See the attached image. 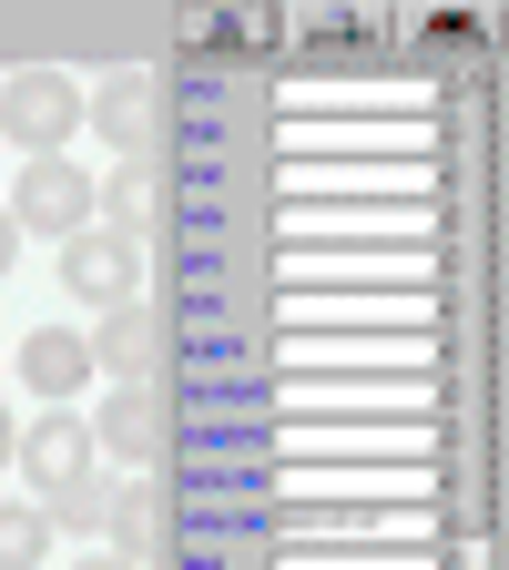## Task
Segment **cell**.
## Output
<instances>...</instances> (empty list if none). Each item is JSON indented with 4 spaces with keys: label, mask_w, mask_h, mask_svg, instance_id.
Returning <instances> with one entry per match:
<instances>
[{
    "label": "cell",
    "mask_w": 509,
    "mask_h": 570,
    "mask_svg": "<svg viewBox=\"0 0 509 570\" xmlns=\"http://www.w3.org/2000/svg\"><path fill=\"white\" fill-rule=\"evenodd\" d=\"M11 459H21V428H11V417H0V469H11Z\"/></svg>",
    "instance_id": "14"
},
{
    "label": "cell",
    "mask_w": 509,
    "mask_h": 570,
    "mask_svg": "<svg viewBox=\"0 0 509 570\" xmlns=\"http://www.w3.org/2000/svg\"><path fill=\"white\" fill-rule=\"evenodd\" d=\"M11 225H21V235H51V245H71V235L92 225V174H71L61 154L21 164V174H11Z\"/></svg>",
    "instance_id": "2"
},
{
    "label": "cell",
    "mask_w": 509,
    "mask_h": 570,
    "mask_svg": "<svg viewBox=\"0 0 509 570\" xmlns=\"http://www.w3.org/2000/svg\"><path fill=\"white\" fill-rule=\"evenodd\" d=\"M82 122H92L102 142H123V154H143V142H154V122H164L154 71H112V82H102V102H82Z\"/></svg>",
    "instance_id": "5"
},
{
    "label": "cell",
    "mask_w": 509,
    "mask_h": 570,
    "mask_svg": "<svg viewBox=\"0 0 509 570\" xmlns=\"http://www.w3.org/2000/svg\"><path fill=\"white\" fill-rule=\"evenodd\" d=\"M21 377H31L41 397H61V407H71V387L92 377V336H71V326H41V336L21 346Z\"/></svg>",
    "instance_id": "8"
},
{
    "label": "cell",
    "mask_w": 509,
    "mask_h": 570,
    "mask_svg": "<svg viewBox=\"0 0 509 570\" xmlns=\"http://www.w3.org/2000/svg\"><path fill=\"white\" fill-rule=\"evenodd\" d=\"M71 122H82V92H71V71H11L0 82V142H21V154H61Z\"/></svg>",
    "instance_id": "1"
},
{
    "label": "cell",
    "mask_w": 509,
    "mask_h": 570,
    "mask_svg": "<svg viewBox=\"0 0 509 570\" xmlns=\"http://www.w3.org/2000/svg\"><path fill=\"white\" fill-rule=\"evenodd\" d=\"M82 570H133V560H82Z\"/></svg>",
    "instance_id": "15"
},
{
    "label": "cell",
    "mask_w": 509,
    "mask_h": 570,
    "mask_svg": "<svg viewBox=\"0 0 509 570\" xmlns=\"http://www.w3.org/2000/svg\"><path fill=\"white\" fill-rule=\"evenodd\" d=\"M11 255H21V225H11V204H0V275H11Z\"/></svg>",
    "instance_id": "13"
},
{
    "label": "cell",
    "mask_w": 509,
    "mask_h": 570,
    "mask_svg": "<svg viewBox=\"0 0 509 570\" xmlns=\"http://www.w3.org/2000/svg\"><path fill=\"white\" fill-rule=\"evenodd\" d=\"M21 469H31V489L41 499H61V489H82L92 479V417H41V428H21Z\"/></svg>",
    "instance_id": "3"
},
{
    "label": "cell",
    "mask_w": 509,
    "mask_h": 570,
    "mask_svg": "<svg viewBox=\"0 0 509 570\" xmlns=\"http://www.w3.org/2000/svg\"><path fill=\"white\" fill-rule=\"evenodd\" d=\"M164 356V316L154 306H112L102 316V336H92V367H112V377H133L143 387V367Z\"/></svg>",
    "instance_id": "6"
},
{
    "label": "cell",
    "mask_w": 509,
    "mask_h": 570,
    "mask_svg": "<svg viewBox=\"0 0 509 570\" xmlns=\"http://www.w3.org/2000/svg\"><path fill=\"white\" fill-rule=\"evenodd\" d=\"M112 540H123V560H154L164 550V499L154 489H112V520H102Z\"/></svg>",
    "instance_id": "10"
},
{
    "label": "cell",
    "mask_w": 509,
    "mask_h": 570,
    "mask_svg": "<svg viewBox=\"0 0 509 570\" xmlns=\"http://www.w3.org/2000/svg\"><path fill=\"white\" fill-rule=\"evenodd\" d=\"M61 285H71V296H82V306H133V245L123 235H102V225H82V235H71L61 245Z\"/></svg>",
    "instance_id": "4"
},
{
    "label": "cell",
    "mask_w": 509,
    "mask_h": 570,
    "mask_svg": "<svg viewBox=\"0 0 509 570\" xmlns=\"http://www.w3.org/2000/svg\"><path fill=\"white\" fill-rule=\"evenodd\" d=\"M51 560V520L41 510H0V570H41Z\"/></svg>",
    "instance_id": "11"
},
{
    "label": "cell",
    "mask_w": 509,
    "mask_h": 570,
    "mask_svg": "<svg viewBox=\"0 0 509 570\" xmlns=\"http://www.w3.org/2000/svg\"><path fill=\"white\" fill-rule=\"evenodd\" d=\"M92 214H102V235H154V214H164V184H154V164H133V174H112V184H92Z\"/></svg>",
    "instance_id": "9"
},
{
    "label": "cell",
    "mask_w": 509,
    "mask_h": 570,
    "mask_svg": "<svg viewBox=\"0 0 509 570\" xmlns=\"http://www.w3.org/2000/svg\"><path fill=\"white\" fill-rule=\"evenodd\" d=\"M92 449H123V459H164V397H154V387H123V397L92 417Z\"/></svg>",
    "instance_id": "7"
},
{
    "label": "cell",
    "mask_w": 509,
    "mask_h": 570,
    "mask_svg": "<svg viewBox=\"0 0 509 570\" xmlns=\"http://www.w3.org/2000/svg\"><path fill=\"white\" fill-rule=\"evenodd\" d=\"M41 520H51V530H102V520H112V489H102V479H82V489H61Z\"/></svg>",
    "instance_id": "12"
}]
</instances>
